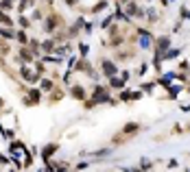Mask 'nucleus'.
Returning a JSON list of instances; mask_svg holds the SVG:
<instances>
[{
	"instance_id": "1",
	"label": "nucleus",
	"mask_w": 190,
	"mask_h": 172,
	"mask_svg": "<svg viewBox=\"0 0 190 172\" xmlns=\"http://www.w3.org/2000/svg\"><path fill=\"white\" fill-rule=\"evenodd\" d=\"M103 74H107V76L116 74V65L111 63V61H103Z\"/></svg>"
},
{
	"instance_id": "2",
	"label": "nucleus",
	"mask_w": 190,
	"mask_h": 172,
	"mask_svg": "<svg viewBox=\"0 0 190 172\" xmlns=\"http://www.w3.org/2000/svg\"><path fill=\"white\" fill-rule=\"evenodd\" d=\"M72 94H74L77 98H83V92H81V87H74V90H72Z\"/></svg>"
},
{
	"instance_id": "3",
	"label": "nucleus",
	"mask_w": 190,
	"mask_h": 172,
	"mask_svg": "<svg viewBox=\"0 0 190 172\" xmlns=\"http://www.w3.org/2000/svg\"><path fill=\"white\" fill-rule=\"evenodd\" d=\"M0 22H2V24H11V20H9L4 13H0Z\"/></svg>"
}]
</instances>
